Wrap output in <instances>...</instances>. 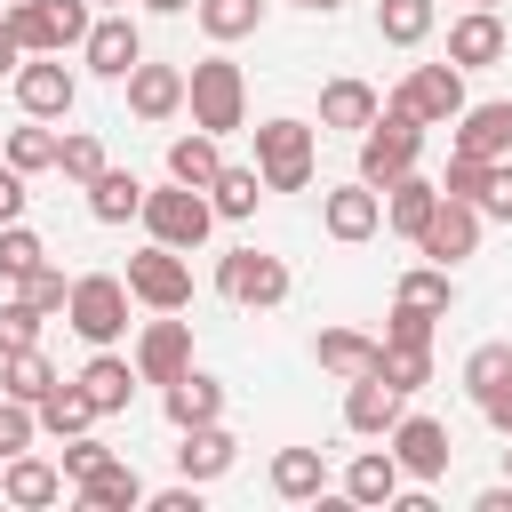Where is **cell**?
I'll return each mask as SVG.
<instances>
[{"mask_svg":"<svg viewBox=\"0 0 512 512\" xmlns=\"http://www.w3.org/2000/svg\"><path fill=\"white\" fill-rule=\"evenodd\" d=\"M56 168H64L72 184H88V176H104L112 160H104V144H96L88 128H64V136H56Z\"/></svg>","mask_w":512,"mask_h":512,"instance_id":"cell-41","label":"cell"},{"mask_svg":"<svg viewBox=\"0 0 512 512\" xmlns=\"http://www.w3.org/2000/svg\"><path fill=\"white\" fill-rule=\"evenodd\" d=\"M72 480H64V464H48V456H32V448H16V456H0V504H24V512H40V504H56Z\"/></svg>","mask_w":512,"mask_h":512,"instance_id":"cell-18","label":"cell"},{"mask_svg":"<svg viewBox=\"0 0 512 512\" xmlns=\"http://www.w3.org/2000/svg\"><path fill=\"white\" fill-rule=\"evenodd\" d=\"M184 368H192V320H176V312L144 320L136 328V376L144 384H176Z\"/></svg>","mask_w":512,"mask_h":512,"instance_id":"cell-15","label":"cell"},{"mask_svg":"<svg viewBox=\"0 0 512 512\" xmlns=\"http://www.w3.org/2000/svg\"><path fill=\"white\" fill-rule=\"evenodd\" d=\"M32 264H48V240H40L24 216H16V224H0V288H16Z\"/></svg>","mask_w":512,"mask_h":512,"instance_id":"cell-40","label":"cell"},{"mask_svg":"<svg viewBox=\"0 0 512 512\" xmlns=\"http://www.w3.org/2000/svg\"><path fill=\"white\" fill-rule=\"evenodd\" d=\"M504 480H512V448H504Z\"/></svg>","mask_w":512,"mask_h":512,"instance_id":"cell-56","label":"cell"},{"mask_svg":"<svg viewBox=\"0 0 512 512\" xmlns=\"http://www.w3.org/2000/svg\"><path fill=\"white\" fill-rule=\"evenodd\" d=\"M400 480H408V472H400V456H392V448H360V456L344 464L336 496H344V504H368V512H376V504H392V496H400Z\"/></svg>","mask_w":512,"mask_h":512,"instance_id":"cell-22","label":"cell"},{"mask_svg":"<svg viewBox=\"0 0 512 512\" xmlns=\"http://www.w3.org/2000/svg\"><path fill=\"white\" fill-rule=\"evenodd\" d=\"M192 16H200V32L224 48V40H248V32L264 24V0H192Z\"/></svg>","mask_w":512,"mask_h":512,"instance_id":"cell-37","label":"cell"},{"mask_svg":"<svg viewBox=\"0 0 512 512\" xmlns=\"http://www.w3.org/2000/svg\"><path fill=\"white\" fill-rule=\"evenodd\" d=\"M384 448L400 456V472H408V480H440V472H448V456H456V440H448V424H440V416H400V424L384 432Z\"/></svg>","mask_w":512,"mask_h":512,"instance_id":"cell-16","label":"cell"},{"mask_svg":"<svg viewBox=\"0 0 512 512\" xmlns=\"http://www.w3.org/2000/svg\"><path fill=\"white\" fill-rule=\"evenodd\" d=\"M32 432H40V408H32V400H8V392H0V456L32 448Z\"/></svg>","mask_w":512,"mask_h":512,"instance_id":"cell-45","label":"cell"},{"mask_svg":"<svg viewBox=\"0 0 512 512\" xmlns=\"http://www.w3.org/2000/svg\"><path fill=\"white\" fill-rule=\"evenodd\" d=\"M504 16L496 8H464L456 24H448V64H464V72H480V64H504Z\"/></svg>","mask_w":512,"mask_h":512,"instance_id":"cell-21","label":"cell"},{"mask_svg":"<svg viewBox=\"0 0 512 512\" xmlns=\"http://www.w3.org/2000/svg\"><path fill=\"white\" fill-rule=\"evenodd\" d=\"M16 216H24V176L0 160V224H16Z\"/></svg>","mask_w":512,"mask_h":512,"instance_id":"cell-51","label":"cell"},{"mask_svg":"<svg viewBox=\"0 0 512 512\" xmlns=\"http://www.w3.org/2000/svg\"><path fill=\"white\" fill-rule=\"evenodd\" d=\"M152 512H200V480H176V488H160V496H152Z\"/></svg>","mask_w":512,"mask_h":512,"instance_id":"cell-50","label":"cell"},{"mask_svg":"<svg viewBox=\"0 0 512 512\" xmlns=\"http://www.w3.org/2000/svg\"><path fill=\"white\" fill-rule=\"evenodd\" d=\"M128 296H136L144 312H184V304H192V264H184V248L144 240V248L128 256Z\"/></svg>","mask_w":512,"mask_h":512,"instance_id":"cell-6","label":"cell"},{"mask_svg":"<svg viewBox=\"0 0 512 512\" xmlns=\"http://www.w3.org/2000/svg\"><path fill=\"white\" fill-rule=\"evenodd\" d=\"M376 224H384V192H376L368 176H352V184H328V192H320V232H328V240L360 248V240H376Z\"/></svg>","mask_w":512,"mask_h":512,"instance_id":"cell-11","label":"cell"},{"mask_svg":"<svg viewBox=\"0 0 512 512\" xmlns=\"http://www.w3.org/2000/svg\"><path fill=\"white\" fill-rule=\"evenodd\" d=\"M0 8H8V0H0Z\"/></svg>","mask_w":512,"mask_h":512,"instance_id":"cell-59","label":"cell"},{"mask_svg":"<svg viewBox=\"0 0 512 512\" xmlns=\"http://www.w3.org/2000/svg\"><path fill=\"white\" fill-rule=\"evenodd\" d=\"M376 352H384V336H368V328H320V336H312V360H320L328 376H344V384L368 376Z\"/></svg>","mask_w":512,"mask_h":512,"instance_id":"cell-29","label":"cell"},{"mask_svg":"<svg viewBox=\"0 0 512 512\" xmlns=\"http://www.w3.org/2000/svg\"><path fill=\"white\" fill-rule=\"evenodd\" d=\"M400 416H408V392H400L384 368H368V376H352V384H344V432H360V440H384Z\"/></svg>","mask_w":512,"mask_h":512,"instance_id":"cell-13","label":"cell"},{"mask_svg":"<svg viewBox=\"0 0 512 512\" xmlns=\"http://www.w3.org/2000/svg\"><path fill=\"white\" fill-rule=\"evenodd\" d=\"M296 8H312V16H336V8H344V0H296Z\"/></svg>","mask_w":512,"mask_h":512,"instance_id":"cell-55","label":"cell"},{"mask_svg":"<svg viewBox=\"0 0 512 512\" xmlns=\"http://www.w3.org/2000/svg\"><path fill=\"white\" fill-rule=\"evenodd\" d=\"M472 512H512V480H496V488H480V496H472Z\"/></svg>","mask_w":512,"mask_h":512,"instance_id":"cell-53","label":"cell"},{"mask_svg":"<svg viewBox=\"0 0 512 512\" xmlns=\"http://www.w3.org/2000/svg\"><path fill=\"white\" fill-rule=\"evenodd\" d=\"M144 8H152V16H184L192 0H144Z\"/></svg>","mask_w":512,"mask_h":512,"instance_id":"cell-54","label":"cell"},{"mask_svg":"<svg viewBox=\"0 0 512 512\" xmlns=\"http://www.w3.org/2000/svg\"><path fill=\"white\" fill-rule=\"evenodd\" d=\"M264 192H272V184H264V168H232V160H224V168H216V184H208V200H216V216H224V224L256 216V200H264Z\"/></svg>","mask_w":512,"mask_h":512,"instance_id":"cell-35","label":"cell"},{"mask_svg":"<svg viewBox=\"0 0 512 512\" xmlns=\"http://www.w3.org/2000/svg\"><path fill=\"white\" fill-rule=\"evenodd\" d=\"M480 216L512 224V160H488V176H480Z\"/></svg>","mask_w":512,"mask_h":512,"instance_id":"cell-46","label":"cell"},{"mask_svg":"<svg viewBox=\"0 0 512 512\" xmlns=\"http://www.w3.org/2000/svg\"><path fill=\"white\" fill-rule=\"evenodd\" d=\"M256 168L272 192H304L312 184V128L304 120H264L256 128Z\"/></svg>","mask_w":512,"mask_h":512,"instance_id":"cell-8","label":"cell"},{"mask_svg":"<svg viewBox=\"0 0 512 512\" xmlns=\"http://www.w3.org/2000/svg\"><path fill=\"white\" fill-rule=\"evenodd\" d=\"M160 408H168L176 432H184V424H216V416H224V384H216L208 368H184L176 384H160Z\"/></svg>","mask_w":512,"mask_h":512,"instance_id":"cell-25","label":"cell"},{"mask_svg":"<svg viewBox=\"0 0 512 512\" xmlns=\"http://www.w3.org/2000/svg\"><path fill=\"white\" fill-rule=\"evenodd\" d=\"M472 8H496V0H472Z\"/></svg>","mask_w":512,"mask_h":512,"instance_id":"cell-57","label":"cell"},{"mask_svg":"<svg viewBox=\"0 0 512 512\" xmlns=\"http://www.w3.org/2000/svg\"><path fill=\"white\" fill-rule=\"evenodd\" d=\"M480 200H464V192H440V208H432V224L416 232V256H432V264H456V256H472L480 248Z\"/></svg>","mask_w":512,"mask_h":512,"instance_id":"cell-12","label":"cell"},{"mask_svg":"<svg viewBox=\"0 0 512 512\" xmlns=\"http://www.w3.org/2000/svg\"><path fill=\"white\" fill-rule=\"evenodd\" d=\"M0 160H8L16 176H40V168H56V128H48V120H24V128H8Z\"/></svg>","mask_w":512,"mask_h":512,"instance_id":"cell-38","label":"cell"},{"mask_svg":"<svg viewBox=\"0 0 512 512\" xmlns=\"http://www.w3.org/2000/svg\"><path fill=\"white\" fill-rule=\"evenodd\" d=\"M376 368H384L400 392H416V384H432V344H384Z\"/></svg>","mask_w":512,"mask_h":512,"instance_id":"cell-43","label":"cell"},{"mask_svg":"<svg viewBox=\"0 0 512 512\" xmlns=\"http://www.w3.org/2000/svg\"><path fill=\"white\" fill-rule=\"evenodd\" d=\"M384 344H432V312H416V304H392V320H384Z\"/></svg>","mask_w":512,"mask_h":512,"instance_id":"cell-47","label":"cell"},{"mask_svg":"<svg viewBox=\"0 0 512 512\" xmlns=\"http://www.w3.org/2000/svg\"><path fill=\"white\" fill-rule=\"evenodd\" d=\"M432 208H440V184H432V176H416V168H408V176H392V184H384V224H392L400 240H416V232L432 224Z\"/></svg>","mask_w":512,"mask_h":512,"instance_id":"cell-28","label":"cell"},{"mask_svg":"<svg viewBox=\"0 0 512 512\" xmlns=\"http://www.w3.org/2000/svg\"><path fill=\"white\" fill-rule=\"evenodd\" d=\"M144 176L136 168H104V176H88V216L96 224H128V216H144Z\"/></svg>","mask_w":512,"mask_h":512,"instance_id":"cell-30","label":"cell"},{"mask_svg":"<svg viewBox=\"0 0 512 512\" xmlns=\"http://www.w3.org/2000/svg\"><path fill=\"white\" fill-rule=\"evenodd\" d=\"M432 24H440L432 0H376V40H392V48H424Z\"/></svg>","mask_w":512,"mask_h":512,"instance_id":"cell-34","label":"cell"},{"mask_svg":"<svg viewBox=\"0 0 512 512\" xmlns=\"http://www.w3.org/2000/svg\"><path fill=\"white\" fill-rule=\"evenodd\" d=\"M40 320H48V312H32V304L8 288V296H0V352H24V344H40Z\"/></svg>","mask_w":512,"mask_h":512,"instance_id":"cell-44","label":"cell"},{"mask_svg":"<svg viewBox=\"0 0 512 512\" xmlns=\"http://www.w3.org/2000/svg\"><path fill=\"white\" fill-rule=\"evenodd\" d=\"M24 64V40H16V24H8V8H0V72H16Z\"/></svg>","mask_w":512,"mask_h":512,"instance_id":"cell-52","label":"cell"},{"mask_svg":"<svg viewBox=\"0 0 512 512\" xmlns=\"http://www.w3.org/2000/svg\"><path fill=\"white\" fill-rule=\"evenodd\" d=\"M8 24H16L24 56H64V48L88 40L96 0H8Z\"/></svg>","mask_w":512,"mask_h":512,"instance_id":"cell-3","label":"cell"},{"mask_svg":"<svg viewBox=\"0 0 512 512\" xmlns=\"http://www.w3.org/2000/svg\"><path fill=\"white\" fill-rule=\"evenodd\" d=\"M456 152H472V160H512V96L464 104V112H456Z\"/></svg>","mask_w":512,"mask_h":512,"instance_id":"cell-20","label":"cell"},{"mask_svg":"<svg viewBox=\"0 0 512 512\" xmlns=\"http://www.w3.org/2000/svg\"><path fill=\"white\" fill-rule=\"evenodd\" d=\"M216 296L240 304V312H272V304H288V264L272 248H224L216 256Z\"/></svg>","mask_w":512,"mask_h":512,"instance_id":"cell-5","label":"cell"},{"mask_svg":"<svg viewBox=\"0 0 512 512\" xmlns=\"http://www.w3.org/2000/svg\"><path fill=\"white\" fill-rule=\"evenodd\" d=\"M272 496L280 504H320L328 496V456L320 448H272Z\"/></svg>","mask_w":512,"mask_h":512,"instance_id":"cell-26","label":"cell"},{"mask_svg":"<svg viewBox=\"0 0 512 512\" xmlns=\"http://www.w3.org/2000/svg\"><path fill=\"white\" fill-rule=\"evenodd\" d=\"M392 304H416V312L448 320V304H456V272H448V264H408L400 288H392Z\"/></svg>","mask_w":512,"mask_h":512,"instance_id":"cell-33","label":"cell"},{"mask_svg":"<svg viewBox=\"0 0 512 512\" xmlns=\"http://www.w3.org/2000/svg\"><path fill=\"white\" fill-rule=\"evenodd\" d=\"M232 456H240V440L224 432V416H216V424H184V440H176V472L200 480V488H208L216 472H232Z\"/></svg>","mask_w":512,"mask_h":512,"instance_id":"cell-23","label":"cell"},{"mask_svg":"<svg viewBox=\"0 0 512 512\" xmlns=\"http://www.w3.org/2000/svg\"><path fill=\"white\" fill-rule=\"evenodd\" d=\"M72 496H80L88 512H128V504H152V496H144V480H136V464H120V456H112V464H96L88 480H72Z\"/></svg>","mask_w":512,"mask_h":512,"instance_id":"cell-31","label":"cell"},{"mask_svg":"<svg viewBox=\"0 0 512 512\" xmlns=\"http://www.w3.org/2000/svg\"><path fill=\"white\" fill-rule=\"evenodd\" d=\"M480 176H488V160H472V152H448V176H440V192H464V200H480Z\"/></svg>","mask_w":512,"mask_h":512,"instance_id":"cell-49","label":"cell"},{"mask_svg":"<svg viewBox=\"0 0 512 512\" xmlns=\"http://www.w3.org/2000/svg\"><path fill=\"white\" fill-rule=\"evenodd\" d=\"M96 464H112V448H104V440H88V432H72V440H64V480H88Z\"/></svg>","mask_w":512,"mask_h":512,"instance_id":"cell-48","label":"cell"},{"mask_svg":"<svg viewBox=\"0 0 512 512\" xmlns=\"http://www.w3.org/2000/svg\"><path fill=\"white\" fill-rule=\"evenodd\" d=\"M384 104H408L424 128H448V120L464 112V64H416Z\"/></svg>","mask_w":512,"mask_h":512,"instance_id":"cell-10","label":"cell"},{"mask_svg":"<svg viewBox=\"0 0 512 512\" xmlns=\"http://www.w3.org/2000/svg\"><path fill=\"white\" fill-rule=\"evenodd\" d=\"M96 424V400L80 392V376L72 384H56L48 400H40V432H56V440H72V432H88Z\"/></svg>","mask_w":512,"mask_h":512,"instance_id":"cell-39","label":"cell"},{"mask_svg":"<svg viewBox=\"0 0 512 512\" xmlns=\"http://www.w3.org/2000/svg\"><path fill=\"white\" fill-rule=\"evenodd\" d=\"M376 112H384V96H376L368 80H352V72L320 80V128H352V136H360V128L376 120Z\"/></svg>","mask_w":512,"mask_h":512,"instance_id":"cell-27","label":"cell"},{"mask_svg":"<svg viewBox=\"0 0 512 512\" xmlns=\"http://www.w3.org/2000/svg\"><path fill=\"white\" fill-rule=\"evenodd\" d=\"M128 272H80L72 280V304H64V320L88 336V344H112L120 328H128Z\"/></svg>","mask_w":512,"mask_h":512,"instance_id":"cell-7","label":"cell"},{"mask_svg":"<svg viewBox=\"0 0 512 512\" xmlns=\"http://www.w3.org/2000/svg\"><path fill=\"white\" fill-rule=\"evenodd\" d=\"M464 384H472V400H480V416L512 440V344L504 336H488V344H472V360H464Z\"/></svg>","mask_w":512,"mask_h":512,"instance_id":"cell-14","label":"cell"},{"mask_svg":"<svg viewBox=\"0 0 512 512\" xmlns=\"http://www.w3.org/2000/svg\"><path fill=\"white\" fill-rule=\"evenodd\" d=\"M56 384H64V376H56V360H48L40 344H24V352H0V392H8V400H32V408H40Z\"/></svg>","mask_w":512,"mask_h":512,"instance_id":"cell-32","label":"cell"},{"mask_svg":"<svg viewBox=\"0 0 512 512\" xmlns=\"http://www.w3.org/2000/svg\"><path fill=\"white\" fill-rule=\"evenodd\" d=\"M16 296H24L32 312H64V304H72V280H64V264H32V272L16 280Z\"/></svg>","mask_w":512,"mask_h":512,"instance_id":"cell-42","label":"cell"},{"mask_svg":"<svg viewBox=\"0 0 512 512\" xmlns=\"http://www.w3.org/2000/svg\"><path fill=\"white\" fill-rule=\"evenodd\" d=\"M8 88H16L24 120H64V112L80 104V80L64 72V56H24V64L8 72Z\"/></svg>","mask_w":512,"mask_h":512,"instance_id":"cell-9","label":"cell"},{"mask_svg":"<svg viewBox=\"0 0 512 512\" xmlns=\"http://www.w3.org/2000/svg\"><path fill=\"white\" fill-rule=\"evenodd\" d=\"M96 8H120V0H96Z\"/></svg>","mask_w":512,"mask_h":512,"instance_id":"cell-58","label":"cell"},{"mask_svg":"<svg viewBox=\"0 0 512 512\" xmlns=\"http://www.w3.org/2000/svg\"><path fill=\"white\" fill-rule=\"evenodd\" d=\"M216 168H224V152H216V136H208V128H192V136H176V144H168V176H176V184H200V192H208V184H216Z\"/></svg>","mask_w":512,"mask_h":512,"instance_id":"cell-36","label":"cell"},{"mask_svg":"<svg viewBox=\"0 0 512 512\" xmlns=\"http://www.w3.org/2000/svg\"><path fill=\"white\" fill-rule=\"evenodd\" d=\"M80 56H88V72H104V80H128V72L144 64V32L128 24V8H104V16L88 24Z\"/></svg>","mask_w":512,"mask_h":512,"instance_id":"cell-17","label":"cell"},{"mask_svg":"<svg viewBox=\"0 0 512 512\" xmlns=\"http://www.w3.org/2000/svg\"><path fill=\"white\" fill-rule=\"evenodd\" d=\"M184 112H192V128L232 136V128L248 120V80H240V64H232V56H200V64L184 72Z\"/></svg>","mask_w":512,"mask_h":512,"instance_id":"cell-1","label":"cell"},{"mask_svg":"<svg viewBox=\"0 0 512 512\" xmlns=\"http://www.w3.org/2000/svg\"><path fill=\"white\" fill-rule=\"evenodd\" d=\"M128 112H136V120H176V112H184V72L144 56V64L128 72Z\"/></svg>","mask_w":512,"mask_h":512,"instance_id":"cell-24","label":"cell"},{"mask_svg":"<svg viewBox=\"0 0 512 512\" xmlns=\"http://www.w3.org/2000/svg\"><path fill=\"white\" fill-rule=\"evenodd\" d=\"M144 232L152 240H168V248H200L208 232H216V200L200 192V184H152L144 192Z\"/></svg>","mask_w":512,"mask_h":512,"instance_id":"cell-4","label":"cell"},{"mask_svg":"<svg viewBox=\"0 0 512 512\" xmlns=\"http://www.w3.org/2000/svg\"><path fill=\"white\" fill-rule=\"evenodd\" d=\"M136 384H144V376H136V352H112V344H96L88 368H80V392L96 400V416H120V408L136 400Z\"/></svg>","mask_w":512,"mask_h":512,"instance_id":"cell-19","label":"cell"},{"mask_svg":"<svg viewBox=\"0 0 512 512\" xmlns=\"http://www.w3.org/2000/svg\"><path fill=\"white\" fill-rule=\"evenodd\" d=\"M416 152H424V120H416L408 104H384V112L360 128V176H368L376 192H384L392 176H408Z\"/></svg>","mask_w":512,"mask_h":512,"instance_id":"cell-2","label":"cell"}]
</instances>
